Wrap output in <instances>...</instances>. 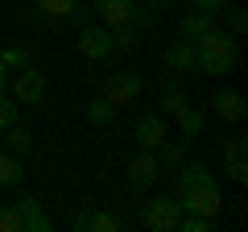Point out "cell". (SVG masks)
Instances as JSON below:
<instances>
[{
    "instance_id": "obj_14",
    "label": "cell",
    "mask_w": 248,
    "mask_h": 232,
    "mask_svg": "<svg viewBox=\"0 0 248 232\" xmlns=\"http://www.w3.org/2000/svg\"><path fill=\"white\" fill-rule=\"evenodd\" d=\"M75 4H79V0H33V9L42 13L46 21H66Z\"/></svg>"
},
{
    "instance_id": "obj_15",
    "label": "cell",
    "mask_w": 248,
    "mask_h": 232,
    "mask_svg": "<svg viewBox=\"0 0 248 232\" xmlns=\"http://www.w3.org/2000/svg\"><path fill=\"white\" fill-rule=\"evenodd\" d=\"M4 141H9V153H29V145H33V137H29V129L25 125H17V120H13L9 129H4Z\"/></svg>"
},
{
    "instance_id": "obj_27",
    "label": "cell",
    "mask_w": 248,
    "mask_h": 232,
    "mask_svg": "<svg viewBox=\"0 0 248 232\" xmlns=\"http://www.w3.org/2000/svg\"><path fill=\"white\" fill-rule=\"evenodd\" d=\"M228 29H232V37H240V33L248 29V17H244L240 9H232V13H228Z\"/></svg>"
},
{
    "instance_id": "obj_19",
    "label": "cell",
    "mask_w": 248,
    "mask_h": 232,
    "mask_svg": "<svg viewBox=\"0 0 248 232\" xmlns=\"http://www.w3.org/2000/svg\"><path fill=\"white\" fill-rule=\"evenodd\" d=\"M137 46V25L124 21V25H112V50H133Z\"/></svg>"
},
{
    "instance_id": "obj_25",
    "label": "cell",
    "mask_w": 248,
    "mask_h": 232,
    "mask_svg": "<svg viewBox=\"0 0 248 232\" xmlns=\"http://www.w3.org/2000/svg\"><path fill=\"white\" fill-rule=\"evenodd\" d=\"M0 232H25V224H21V212L13 203L0 207Z\"/></svg>"
},
{
    "instance_id": "obj_7",
    "label": "cell",
    "mask_w": 248,
    "mask_h": 232,
    "mask_svg": "<svg viewBox=\"0 0 248 232\" xmlns=\"http://www.w3.org/2000/svg\"><path fill=\"white\" fill-rule=\"evenodd\" d=\"M79 54L83 58H91V63H99V58H108L112 54V29H104V25H83V33H79Z\"/></svg>"
},
{
    "instance_id": "obj_30",
    "label": "cell",
    "mask_w": 248,
    "mask_h": 232,
    "mask_svg": "<svg viewBox=\"0 0 248 232\" xmlns=\"http://www.w3.org/2000/svg\"><path fill=\"white\" fill-rule=\"evenodd\" d=\"M195 9H203V13H219V9H228V0H195Z\"/></svg>"
},
{
    "instance_id": "obj_26",
    "label": "cell",
    "mask_w": 248,
    "mask_h": 232,
    "mask_svg": "<svg viewBox=\"0 0 248 232\" xmlns=\"http://www.w3.org/2000/svg\"><path fill=\"white\" fill-rule=\"evenodd\" d=\"M13 120H17V99H9L4 91H0V133H4Z\"/></svg>"
},
{
    "instance_id": "obj_12",
    "label": "cell",
    "mask_w": 248,
    "mask_h": 232,
    "mask_svg": "<svg viewBox=\"0 0 248 232\" xmlns=\"http://www.w3.org/2000/svg\"><path fill=\"white\" fill-rule=\"evenodd\" d=\"M211 29H219V25H215V13L195 9V13H186V17H182V29H178V33H182L186 42H199V37H207Z\"/></svg>"
},
{
    "instance_id": "obj_1",
    "label": "cell",
    "mask_w": 248,
    "mask_h": 232,
    "mask_svg": "<svg viewBox=\"0 0 248 232\" xmlns=\"http://www.w3.org/2000/svg\"><path fill=\"white\" fill-rule=\"evenodd\" d=\"M178 207L182 212H195V215H219L223 199H219V182L215 174L203 166V162H190V166H178Z\"/></svg>"
},
{
    "instance_id": "obj_3",
    "label": "cell",
    "mask_w": 248,
    "mask_h": 232,
    "mask_svg": "<svg viewBox=\"0 0 248 232\" xmlns=\"http://www.w3.org/2000/svg\"><path fill=\"white\" fill-rule=\"evenodd\" d=\"M178 220H182V207H178L174 195H157L145 207V228L153 232H178Z\"/></svg>"
},
{
    "instance_id": "obj_8",
    "label": "cell",
    "mask_w": 248,
    "mask_h": 232,
    "mask_svg": "<svg viewBox=\"0 0 248 232\" xmlns=\"http://www.w3.org/2000/svg\"><path fill=\"white\" fill-rule=\"evenodd\" d=\"M133 141L141 145V149H157L161 141H170V129H166V120H161L157 112H145L141 120H137V129H133Z\"/></svg>"
},
{
    "instance_id": "obj_9",
    "label": "cell",
    "mask_w": 248,
    "mask_h": 232,
    "mask_svg": "<svg viewBox=\"0 0 248 232\" xmlns=\"http://www.w3.org/2000/svg\"><path fill=\"white\" fill-rule=\"evenodd\" d=\"M211 108H215V116H219V120H228V125H240V120L248 116L244 96H240V91H232V87H219V91H215V96H211Z\"/></svg>"
},
{
    "instance_id": "obj_29",
    "label": "cell",
    "mask_w": 248,
    "mask_h": 232,
    "mask_svg": "<svg viewBox=\"0 0 248 232\" xmlns=\"http://www.w3.org/2000/svg\"><path fill=\"white\" fill-rule=\"evenodd\" d=\"M91 215H95V212H91V207H83V212L71 220V228H75V232H91Z\"/></svg>"
},
{
    "instance_id": "obj_33",
    "label": "cell",
    "mask_w": 248,
    "mask_h": 232,
    "mask_svg": "<svg viewBox=\"0 0 248 232\" xmlns=\"http://www.w3.org/2000/svg\"><path fill=\"white\" fill-rule=\"evenodd\" d=\"M0 91H9V66L0 63Z\"/></svg>"
},
{
    "instance_id": "obj_32",
    "label": "cell",
    "mask_w": 248,
    "mask_h": 232,
    "mask_svg": "<svg viewBox=\"0 0 248 232\" xmlns=\"http://www.w3.org/2000/svg\"><path fill=\"white\" fill-rule=\"evenodd\" d=\"M145 9H149V13H161V9H170V0H145Z\"/></svg>"
},
{
    "instance_id": "obj_34",
    "label": "cell",
    "mask_w": 248,
    "mask_h": 232,
    "mask_svg": "<svg viewBox=\"0 0 248 232\" xmlns=\"http://www.w3.org/2000/svg\"><path fill=\"white\" fill-rule=\"evenodd\" d=\"M170 4H182V0H170Z\"/></svg>"
},
{
    "instance_id": "obj_28",
    "label": "cell",
    "mask_w": 248,
    "mask_h": 232,
    "mask_svg": "<svg viewBox=\"0 0 248 232\" xmlns=\"http://www.w3.org/2000/svg\"><path fill=\"white\" fill-rule=\"evenodd\" d=\"M219 153H244V137H219Z\"/></svg>"
},
{
    "instance_id": "obj_13",
    "label": "cell",
    "mask_w": 248,
    "mask_h": 232,
    "mask_svg": "<svg viewBox=\"0 0 248 232\" xmlns=\"http://www.w3.org/2000/svg\"><path fill=\"white\" fill-rule=\"evenodd\" d=\"M166 66L170 71H190L195 66V42H186V37H178V42H170V50H166Z\"/></svg>"
},
{
    "instance_id": "obj_16",
    "label": "cell",
    "mask_w": 248,
    "mask_h": 232,
    "mask_svg": "<svg viewBox=\"0 0 248 232\" xmlns=\"http://www.w3.org/2000/svg\"><path fill=\"white\" fill-rule=\"evenodd\" d=\"M178 125H182V137H186V141H195V137L203 133V125H207V120H203V112H195V108L186 104L182 112H178Z\"/></svg>"
},
{
    "instance_id": "obj_2",
    "label": "cell",
    "mask_w": 248,
    "mask_h": 232,
    "mask_svg": "<svg viewBox=\"0 0 248 232\" xmlns=\"http://www.w3.org/2000/svg\"><path fill=\"white\" fill-rule=\"evenodd\" d=\"M236 63H240V42L223 29H211L207 37L195 42V66L203 75H228L236 71Z\"/></svg>"
},
{
    "instance_id": "obj_24",
    "label": "cell",
    "mask_w": 248,
    "mask_h": 232,
    "mask_svg": "<svg viewBox=\"0 0 248 232\" xmlns=\"http://www.w3.org/2000/svg\"><path fill=\"white\" fill-rule=\"evenodd\" d=\"M120 228H124V220L112 215V212H95L91 215V232H120Z\"/></svg>"
},
{
    "instance_id": "obj_17",
    "label": "cell",
    "mask_w": 248,
    "mask_h": 232,
    "mask_svg": "<svg viewBox=\"0 0 248 232\" xmlns=\"http://www.w3.org/2000/svg\"><path fill=\"white\" fill-rule=\"evenodd\" d=\"M21 182V162L17 153H0V187H17Z\"/></svg>"
},
{
    "instance_id": "obj_5",
    "label": "cell",
    "mask_w": 248,
    "mask_h": 232,
    "mask_svg": "<svg viewBox=\"0 0 248 232\" xmlns=\"http://www.w3.org/2000/svg\"><path fill=\"white\" fill-rule=\"evenodd\" d=\"M137 96H141V75H137V71H116L112 79L104 83V99H108L112 108L133 104Z\"/></svg>"
},
{
    "instance_id": "obj_23",
    "label": "cell",
    "mask_w": 248,
    "mask_h": 232,
    "mask_svg": "<svg viewBox=\"0 0 248 232\" xmlns=\"http://www.w3.org/2000/svg\"><path fill=\"white\" fill-rule=\"evenodd\" d=\"M223 174H228L232 182H244V179H248V166H244V153H228V158H223Z\"/></svg>"
},
{
    "instance_id": "obj_21",
    "label": "cell",
    "mask_w": 248,
    "mask_h": 232,
    "mask_svg": "<svg viewBox=\"0 0 248 232\" xmlns=\"http://www.w3.org/2000/svg\"><path fill=\"white\" fill-rule=\"evenodd\" d=\"M182 108H186V96H182V87H178V83H170V87H166V96H161V112L178 116Z\"/></svg>"
},
{
    "instance_id": "obj_22",
    "label": "cell",
    "mask_w": 248,
    "mask_h": 232,
    "mask_svg": "<svg viewBox=\"0 0 248 232\" xmlns=\"http://www.w3.org/2000/svg\"><path fill=\"white\" fill-rule=\"evenodd\" d=\"M0 63L9 71H21V66H29V50L25 46H9V50H0Z\"/></svg>"
},
{
    "instance_id": "obj_20",
    "label": "cell",
    "mask_w": 248,
    "mask_h": 232,
    "mask_svg": "<svg viewBox=\"0 0 248 232\" xmlns=\"http://www.w3.org/2000/svg\"><path fill=\"white\" fill-rule=\"evenodd\" d=\"M215 220L211 215H195V212H186L182 220H178V232H211Z\"/></svg>"
},
{
    "instance_id": "obj_11",
    "label": "cell",
    "mask_w": 248,
    "mask_h": 232,
    "mask_svg": "<svg viewBox=\"0 0 248 232\" xmlns=\"http://www.w3.org/2000/svg\"><path fill=\"white\" fill-rule=\"evenodd\" d=\"M91 4H95V17L108 25H124L137 17V0H91Z\"/></svg>"
},
{
    "instance_id": "obj_4",
    "label": "cell",
    "mask_w": 248,
    "mask_h": 232,
    "mask_svg": "<svg viewBox=\"0 0 248 232\" xmlns=\"http://www.w3.org/2000/svg\"><path fill=\"white\" fill-rule=\"evenodd\" d=\"M128 187L133 191H145V187H153L157 182V174H161V166H157V153L153 149H137L133 158H128Z\"/></svg>"
},
{
    "instance_id": "obj_31",
    "label": "cell",
    "mask_w": 248,
    "mask_h": 232,
    "mask_svg": "<svg viewBox=\"0 0 248 232\" xmlns=\"http://www.w3.org/2000/svg\"><path fill=\"white\" fill-rule=\"evenodd\" d=\"M71 17L79 21V25H87V21H91V9H83V4H75V9H71Z\"/></svg>"
},
{
    "instance_id": "obj_6",
    "label": "cell",
    "mask_w": 248,
    "mask_h": 232,
    "mask_svg": "<svg viewBox=\"0 0 248 232\" xmlns=\"http://www.w3.org/2000/svg\"><path fill=\"white\" fill-rule=\"evenodd\" d=\"M9 87H13V99H17V104H42L46 99V79H42V71H33V66H21V71L9 79Z\"/></svg>"
},
{
    "instance_id": "obj_10",
    "label": "cell",
    "mask_w": 248,
    "mask_h": 232,
    "mask_svg": "<svg viewBox=\"0 0 248 232\" xmlns=\"http://www.w3.org/2000/svg\"><path fill=\"white\" fill-rule=\"evenodd\" d=\"M21 212V224H25V232H50L54 228V220L50 215H46V207L37 203L33 195H25V199H17V203H13Z\"/></svg>"
},
{
    "instance_id": "obj_18",
    "label": "cell",
    "mask_w": 248,
    "mask_h": 232,
    "mask_svg": "<svg viewBox=\"0 0 248 232\" xmlns=\"http://www.w3.org/2000/svg\"><path fill=\"white\" fill-rule=\"evenodd\" d=\"M87 120H91V125H112V120H116V108L99 96V99H91V104H87Z\"/></svg>"
}]
</instances>
